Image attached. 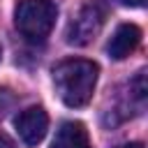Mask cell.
Returning <instances> with one entry per match:
<instances>
[{
  "mask_svg": "<svg viewBox=\"0 0 148 148\" xmlns=\"http://www.w3.org/2000/svg\"><path fill=\"white\" fill-rule=\"evenodd\" d=\"M97 74H99V67L86 58H69L58 62L53 67V86L58 97L72 109L86 106L92 99Z\"/></svg>",
  "mask_w": 148,
  "mask_h": 148,
  "instance_id": "1",
  "label": "cell"
},
{
  "mask_svg": "<svg viewBox=\"0 0 148 148\" xmlns=\"http://www.w3.org/2000/svg\"><path fill=\"white\" fill-rule=\"evenodd\" d=\"M58 7L51 0H18L14 9V25L28 42H44L53 30Z\"/></svg>",
  "mask_w": 148,
  "mask_h": 148,
  "instance_id": "2",
  "label": "cell"
},
{
  "mask_svg": "<svg viewBox=\"0 0 148 148\" xmlns=\"http://www.w3.org/2000/svg\"><path fill=\"white\" fill-rule=\"evenodd\" d=\"M102 25H104V12L97 5H83L76 12V16L69 21L65 30V39L72 46H86L99 35Z\"/></svg>",
  "mask_w": 148,
  "mask_h": 148,
  "instance_id": "3",
  "label": "cell"
},
{
  "mask_svg": "<svg viewBox=\"0 0 148 148\" xmlns=\"http://www.w3.org/2000/svg\"><path fill=\"white\" fill-rule=\"evenodd\" d=\"M18 136L25 146H37L49 130V113L42 106H28L25 111H21L14 120Z\"/></svg>",
  "mask_w": 148,
  "mask_h": 148,
  "instance_id": "4",
  "label": "cell"
},
{
  "mask_svg": "<svg viewBox=\"0 0 148 148\" xmlns=\"http://www.w3.org/2000/svg\"><path fill=\"white\" fill-rule=\"evenodd\" d=\"M139 42H141V28L134 23H120L109 39L106 51L113 60H125L130 53L136 51Z\"/></svg>",
  "mask_w": 148,
  "mask_h": 148,
  "instance_id": "5",
  "label": "cell"
},
{
  "mask_svg": "<svg viewBox=\"0 0 148 148\" xmlns=\"http://www.w3.org/2000/svg\"><path fill=\"white\" fill-rule=\"evenodd\" d=\"M51 148H92L88 130L79 120H67L58 127Z\"/></svg>",
  "mask_w": 148,
  "mask_h": 148,
  "instance_id": "6",
  "label": "cell"
},
{
  "mask_svg": "<svg viewBox=\"0 0 148 148\" xmlns=\"http://www.w3.org/2000/svg\"><path fill=\"white\" fill-rule=\"evenodd\" d=\"M14 102H16V97H14L7 88H0V118L14 106Z\"/></svg>",
  "mask_w": 148,
  "mask_h": 148,
  "instance_id": "7",
  "label": "cell"
},
{
  "mask_svg": "<svg viewBox=\"0 0 148 148\" xmlns=\"http://www.w3.org/2000/svg\"><path fill=\"white\" fill-rule=\"evenodd\" d=\"M0 148H16V143H14L7 134H0Z\"/></svg>",
  "mask_w": 148,
  "mask_h": 148,
  "instance_id": "8",
  "label": "cell"
},
{
  "mask_svg": "<svg viewBox=\"0 0 148 148\" xmlns=\"http://www.w3.org/2000/svg\"><path fill=\"white\" fill-rule=\"evenodd\" d=\"M118 2L125 7H143L146 5V0H118Z\"/></svg>",
  "mask_w": 148,
  "mask_h": 148,
  "instance_id": "9",
  "label": "cell"
},
{
  "mask_svg": "<svg viewBox=\"0 0 148 148\" xmlns=\"http://www.w3.org/2000/svg\"><path fill=\"white\" fill-rule=\"evenodd\" d=\"M118 148H143V143L134 141V143H123V146H118Z\"/></svg>",
  "mask_w": 148,
  "mask_h": 148,
  "instance_id": "10",
  "label": "cell"
},
{
  "mask_svg": "<svg viewBox=\"0 0 148 148\" xmlns=\"http://www.w3.org/2000/svg\"><path fill=\"white\" fill-rule=\"evenodd\" d=\"M0 58H2V46H0Z\"/></svg>",
  "mask_w": 148,
  "mask_h": 148,
  "instance_id": "11",
  "label": "cell"
}]
</instances>
